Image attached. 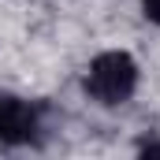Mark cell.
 Instances as JSON below:
<instances>
[{
    "label": "cell",
    "mask_w": 160,
    "mask_h": 160,
    "mask_svg": "<svg viewBox=\"0 0 160 160\" xmlns=\"http://www.w3.org/2000/svg\"><path fill=\"white\" fill-rule=\"evenodd\" d=\"M138 86V67L127 52H101L93 63H89V75H86V93L101 104H123L130 101Z\"/></svg>",
    "instance_id": "6da1fadb"
},
{
    "label": "cell",
    "mask_w": 160,
    "mask_h": 160,
    "mask_svg": "<svg viewBox=\"0 0 160 160\" xmlns=\"http://www.w3.org/2000/svg\"><path fill=\"white\" fill-rule=\"evenodd\" d=\"M34 130H38L34 112L19 97H0V142L4 145H22L34 138Z\"/></svg>",
    "instance_id": "7a4b0ae2"
},
{
    "label": "cell",
    "mask_w": 160,
    "mask_h": 160,
    "mask_svg": "<svg viewBox=\"0 0 160 160\" xmlns=\"http://www.w3.org/2000/svg\"><path fill=\"white\" fill-rule=\"evenodd\" d=\"M142 11L149 22H160V0H142Z\"/></svg>",
    "instance_id": "3957f363"
}]
</instances>
